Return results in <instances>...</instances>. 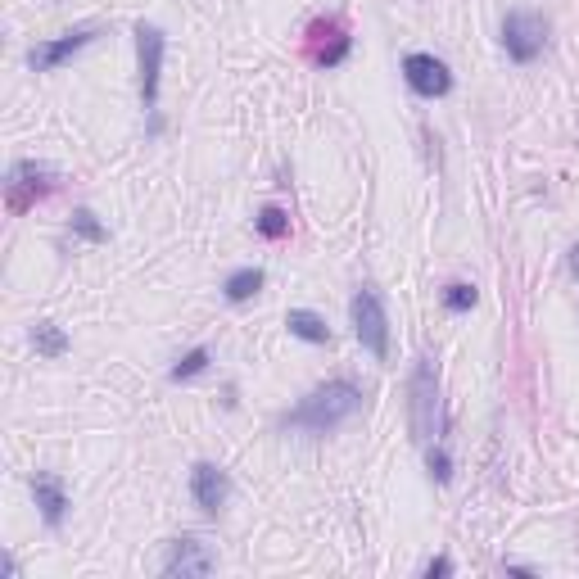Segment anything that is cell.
<instances>
[{
    "label": "cell",
    "mask_w": 579,
    "mask_h": 579,
    "mask_svg": "<svg viewBox=\"0 0 579 579\" xmlns=\"http://www.w3.org/2000/svg\"><path fill=\"white\" fill-rule=\"evenodd\" d=\"M209 362H213V353H209V349H204V344H200V349L181 353V358L172 362V371H168V376H172V380H177V385H181V380H195V376H204V371H209Z\"/></svg>",
    "instance_id": "cell-18"
},
{
    "label": "cell",
    "mask_w": 579,
    "mask_h": 579,
    "mask_svg": "<svg viewBox=\"0 0 579 579\" xmlns=\"http://www.w3.org/2000/svg\"><path fill=\"white\" fill-rule=\"evenodd\" d=\"M209 570H218V552L209 548L204 539H195V534H181V539L168 543V557H163V575L172 579H186V575H209Z\"/></svg>",
    "instance_id": "cell-9"
},
{
    "label": "cell",
    "mask_w": 579,
    "mask_h": 579,
    "mask_svg": "<svg viewBox=\"0 0 579 579\" xmlns=\"http://www.w3.org/2000/svg\"><path fill=\"white\" fill-rule=\"evenodd\" d=\"M32 498H37L41 521H46L50 530H59V525H64V516H68V489H64V480H59V475H50V471L32 475Z\"/></svg>",
    "instance_id": "cell-11"
},
{
    "label": "cell",
    "mask_w": 579,
    "mask_h": 579,
    "mask_svg": "<svg viewBox=\"0 0 579 579\" xmlns=\"http://www.w3.org/2000/svg\"><path fill=\"white\" fill-rule=\"evenodd\" d=\"M28 340H32V349H37L41 358H64V353H68V335H64V326H55V322H37Z\"/></svg>",
    "instance_id": "cell-15"
},
{
    "label": "cell",
    "mask_w": 579,
    "mask_h": 579,
    "mask_svg": "<svg viewBox=\"0 0 579 579\" xmlns=\"http://www.w3.org/2000/svg\"><path fill=\"white\" fill-rule=\"evenodd\" d=\"M426 471L435 485H448V480H453V457L444 453V444H426Z\"/></svg>",
    "instance_id": "cell-20"
},
{
    "label": "cell",
    "mask_w": 579,
    "mask_h": 579,
    "mask_svg": "<svg viewBox=\"0 0 579 579\" xmlns=\"http://www.w3.org/2000/svg\"><path fill=\"white\" fill-rule=\"evenodd\" d=\"M190 498L204 516H218L231 498V475L218 462H195L190 466Z\"/></svg>",
    "instance_id": "cell-10"
},
{
    "label": "cell",
    "mask_w": 579,
    "mask_h": 579,
    "mask_svg": "<svg viewBox=\"0 0 579 579\" xmlns=\"http://www.w3.org/2000/svg\"><path fill=\"white\" fill-rule=\"evenodd\" d=\"M68 231H73L77 240H86V245H105V240H109V227L95 218L91 209H73V218H68Z\"/></svg>",
    "instance_id": "cell-16"
},
{
    "label": "cell",
    "mask_w": 579,
    "mask_h": 579,
    "mask_svg": "<svg viewBox=\"0 0 579 579\" xmlns=\"http://www.w3.org/2000/svg\"><path fill=\"white\" fill-rule=\"evenodd\" d=\"M285 326H290V335L304 344H331V326H326V317L313 313V308H290V313H285Z\"/></svg>",
    "instance_id": "cell-13"
},
{
    "label": "cell",
    "mask_w": 579,
    "mask_h": 579,
    "mask_svg": "<svg viewBox=\"0 0 579 579\" xmlns=\"http://www.w3.org/2000/svg\"><path fill=\"white\" fill-rule=\"evenodd\" d=\"M548 46V19L539 10H507L503 19V50L512 64H534Z\"/></svg>",
    "instance_id": "cell-5"
},
{
    "label": "cell",
    "mask_w": 579,
    "mask_h": 579,
    "mask_svg": "<svg viewBox=\"0 0 579 579\" xmlns=\"http://www.w3.org/2000/svg\"><path fill=\"white\" fill-rule=\"evenodd\" d=\"M95 37H100V28H95V23H82V28H73V32H59V37H50V41H37V46L28 50V68L32 73H55V68H64L73 55H82Z\"/></svg>",
    "instance_id": "cell-7"
},
{
    "label": "cell",
    "mask_w": 579,
    "mask_h": 579,
    "mask_svg": "<svg viewBox=\"0 0 579 579\" xmlns=\"http://www.w3.org/2000/svg\"><path fill=\"white\" fill-rule=\"evenodd\" d=\"M403 82H408L412 95H421V100H444V95L453 91V73H448V64L439 55H426V50H417V55L403 59Z\"/></svg>",
    "instance_id": "cell-8"
},
{
    "label": "cell",
    "mask_w": 579,
    "mask_h": 579,
    "mask_svg": "<svg viewBox=\"0 0 579 579\" xmlns=\"http://www.w3.org/2000/svg\"><path fill=\"white\" fill-rule=\"evenodd\" d=\"M421 575H426V579H435V575H453V561H448V557H430L426 566H421Z\"/></svg>",
    "instance_id": "cell-21"
},
{
    "label": "cell",
    "mask_w": 579,
    "mask_h": 579,
    "mask_svg": "<svg viewBox=\"0 0 579 579\" xmlns=\"http://www.w3.org/2000/svg\"><path fill=\"white\" fill-rule=\"evenodd\" d=\"M570 272L579 276V240H575V249H570Z\"/></svg>",
    "instance_id": "cell-22"
},
{
    "label": "cell",
    "mask_w": 579,
    "mask_h": 579,
    "mask_svg": "<svg viewBox=\"0 0 579 579\" xmlns=\"http://www.w3.org/2000/svg\"><path fill=\"white\" fill-rule=\"evenodd\" d=\"M254 231H258L263 240H285V236H290V213L276 209V204H267V209H258Z\"/></svg>",
    "instance_id": "cell-17"
},
{
    "label": "cell",
    "mask_w": 579,
    "mask_h": 579,
    "mask_svg": "<svg viewBox=\"0 0 579 579\" xmlns=\"http://www.w3.org/2000/svg\"><path fill=\"white\" fill-rule=\"evenodd\" d=\"M263 267H236V272L222 281V295H227V304H249V299L263 290Z\"/></svg>",
    "instance_id": "cell-14"
},
{
    "label": "cell",
    "mask_w": 579,
    "mask_h": 579,
    "mask_svg": "<svg viewBox=\"0 0 579 579\" xmlns=\"http://www.w3.org/2000/svg\"><path fill=\"white\" fill-rule=\"evenodd\" d=\"M362 412V390L353 385V380H326V385H317V390H308L304 399L295 403V408L281 417L285 430H295V435H335L340 426H349L353 417Z\"/></svg>",
    "instance_id": "cell-1"
},
{
    "label": "cell",
    "mask_w": 579,
    "mask_h": 579,
    "mask_svg": "<svg viewBox=\"0 0 579 579\" xmlns=\"http://www.w3.org/2000/svg\"><path fill=\"white\" fill-rule=\"evenodd\" d=\"M408 426L417 444H435L444 426V403H439V367L430 353H421L408 380Z\"/></svg>",
    "instance_id": "cell-2"
},
{
    "label": "cell",
    "mask_w": 579,
    "mask_h": 579,
    "mask_svg": "<svg viewBox=\"0 0 579 579\" xmlns=\"http://www.w3.org/2000/svg\"><path fill=\"white\" fill-rule=\"evenodd\" d=\"M59 190V172L50 163L37 159H19L10 163V177H5V195H10V213H28L37 200L55 195Z\"/></svg>",
    "instance_id": "cell-4"
},
{
    "label": "cell",
    "mask_w": 579,
    "mask_h": 579,
    "mask_svg": "<svg viewBox=\"0 0 579 579\" xmlns=\"http://www.w3.org/2000/svg\"><path fill=\"white\" fill-rule=\"evenodd\" d=\"M475 304H480V290H475V285L453 281V285L444 290V308H448V313H471Z\"/></svg>",
    "instance_id": "cell-19"
},
{
    "label": "cell",
    "mask_w": 579,
    "mask_h": 579,
    "mask_svg": "<svg viewBox=\"0 0 579 579\" xmlns=\"http://www.w3.org/2000/svg\"><path fill=\"white\" fill-rule=\"evenodd\" d=\"M349 322H353L358 344L371 353V358L390 362V313H385V299H380V290H371V285H358V290H353Z\"/></svg>",
    "instance_id": "cell-3"
},
{
    "label": "cell",
    "mask_w": 579,
    "mask_h": 579,
    "mask_svg": "<svg viewBox=\"0 0 579 579\" xmlns=\"http://www.w3.org/2000/svg\"><path fill=\"white\" fill-rule=\"evenodd\" d=\"M163 55H168V37L154 23H136V68H141V105H159V77H163Z\"/></svg>",
    "instance_id": "cell-6"
},
{
    "label": "cell",
    "mask_w": 579,
    "mask_h": 579,
    "mask_svg": "<svg viewBox=\"0 0 579 579\" xmlns=\"http://www.w3.org/2000/svg\"><path fill=\"white\" fill-rule=\"evenodd\" d=\"M308 37H313V59L322 68L344 64V59H349V50H353V37L340 28V23H331V19L313 23V28H308Z\"/></svg>",
    "instance_id": "cell-12"
}]
</instances>
